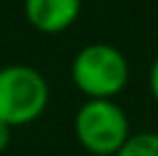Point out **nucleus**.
Returning <instances> with one entry per match:
<instances>
[{"mask_svg": "<svg viewBox=\"0 0 158 156\" xmlns=\"http://www.w3.org/2000/svg\"><path fill=\"white\" fill-rule=\"evenodd\" d=\"M51 85L39 69L23 62L0 67V122L7 126H28L46 112Z\"/></svg>", "mask_w": 158, "mask_h": 156, "instance_id": "nucleus-2", "label": "nucleus"}, {"mask_svg": "<svg viewBox=\"0 0 158 156\" xmlns=\"http://www.w3.org/2000/svg\"><path fill=\"white\" fill-rule=\"evenodd\" d=\"M115 156H158V133L156 131H140L131 133L128 140Z\"/></svg>", "mask_w": 158, "mask_h": 156, "instance_id": "nucleus-5", "label": "nucleus"}, {"mask_svg": "<svg viewBox=\"0 0 158 156\" xmlns=\"http://www.w3.org/2000/svg\"><path fill=\"white\" fill-rule=\"evenodd\" d=\"M83 0H23L25 21L41 35L67 32L78 21Z\"/></svg>", "mask_w": 158, "mask_h": 156, "instance_id": "nucleus-4", "label": "nucleus"}, {"mask_svg": "<svg viewBox=\"0 0 158 156\" xmlns=\"http://www.w3.org/2000/svg\"><path fill=\"white\" fill-rule=\"evenodd\" d=\"M149 92H151V99L158 103V55L154 57L149 67Z\"/></svg>", "mask_w": 158, "mask_h": 156, "instance_id": "nucleus-6", "label": "nucleus"}, {"mask_svg": "<svg viewBox=\"0 0 158 156\" xmlns=\"http://www.w3.org/2000/svg\"><path fill=\"white\" fill-rule=\"evenodd\" d=\"M73 133L89 156H115L131 136L128 115L115 99H87L73 117Z\"/></svg>", "mask_w": 158, "mask_h": 156, "instance_id": "nucleus-3", "label": "nucleus"}, {"mask_svg": "<svg viewBox=\"0 0 158 156\" xmlns=\"http://www.w3.org/2000/svg\"><path fill=\"white\" fill-rule=\"evenodd\" d=\"M12 142V126H7L5 122H0V154L9 147Z\"/></svg>", "mask_w": 158, "mask_h": 156, "instance_id": "nucleus-7", "label": "nucleus"}, {"mask_svg": "<svg viewBox=\"0 0 158 156\" xmlns=\"http://www.w3.org/2000/svg\"><path fill=\"white\" fill-rule=\"evenodd\" d=\"M69 74L76 90L87 99H115L126 90L131 67L117 46L92 41L73 55Z\"/></svg>", "mask_w": 158, "mask_h": 156, "instance_id": "nucleus-1", "label": "nucleus"}]
</instances>
